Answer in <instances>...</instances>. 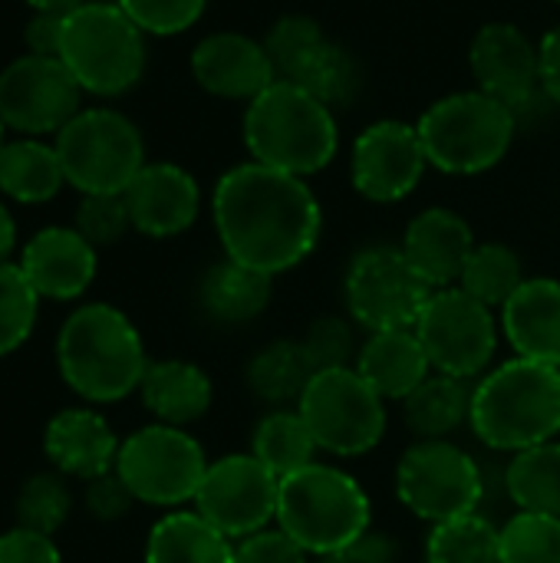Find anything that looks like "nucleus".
I'll use <instances>...</instances> for the list:
<instances>
[{"label":"nucleus","mask_w":560,"mask_h":563,"mask_svg":"<svg viewBox=\"0 0 560 563\" xmlns=\"http://www.w3.org/2000/svg\"><path fill=\"white\" fill-rule=\"evenodd\" d=\"M215 231L231 261L267 277L307 261L323 231V211L307 178L241 162L211 195Z\"/></svg>","instance_id":"nucleus-1"},{"label":"nucleus","mask_w":560,"mask_h":563,"mask_svg":"<svg viewBox=\"0 0 560 563\" xmlns=\"http://www.w3.org/2000/svg\"><path fill=\"white\" fill-rule=\"evenodd\" d=\"M244 145L251 162L310 178L337 158L340 129L330 106H323L304 86L277 79L248 102Z\"/></svg>","instance_id":"nucleus-2"},{"label":"nucleus","mask_w":560,"mask_h":563,"mask_svg":"<svg viewBox=\"0 0 560 563\" xmlns=\"http://www.w3.org/2000/svg\"><path fill=\"white\" fill-rule=\"evenodd\" d=\"M56 363L66 386L86 402L125 399L149 369L139 330L109 303H86L69 313L56 340Z\"/></svg>","instance_id":"nucleus-3"},{"label":"nucleus","mask_w":560,"mask_h":563,"mask_svg":"<svg viewBox=\"0 0 560 563\" xmlns=\"http://www.w3.org/2000/svg\"><path fill=\"white\" fill-rule=\"evenodd\" d=\"M472 432L495 452H525L560 432V369L508 360L472 386Z\"/></svg>","instance_id":"nucleus-4"},{"label":"nucleus","mask_w":560,"mask_h":563,"mask_svg":"<svg viewBox=\"0 0 560 563\" xmlns=\"http://www.w3.org/2000/svg\"><path fill=\"white\" fill-rule=\"evenodd\" d=\"M370 518L373 508L363 485L333 465L314 462L281 478L277 528L307 554L330 558L360 544L370 534Z\"/></svg>","instance_id":"nucleus-5"},{"label":"nucleus","mask_w":560,"mask_h":563,"mask_svg":"<svg viewBox=\"0 0 560 563\" xmlns=\"http://www.w3.org/2000/svg\"><path fill=\"white\" fill-rule=\"evenodd\" d=\"M59 59L86 96L116 99L145 73V33L116 0H86L63 20Z\"/></svg>","instance_id":"nucleus-6"},{"label":"nucleus","mask_w":560,"mask_h":563,"mask_svg":"<svg viewBox=\"0 0 560 563\" xmlns=\"http://www.w3.org/2000/svg\"><path fill=\"white\" fill-rule=\"evenodd\" d=\"M426 158L446 175H482L495 168L518 132V115L482 89L432 102L416 122Z\"/></svg>","instance_id":"nucleus-7"},{"label":"nucleus","mask_w":560,"mask_h":563,"mask_svg":"<svg viewBox=\"0 0 560 563\" xmlns=\"http://www.w3.org/2000/svg\"><path fill=\"white\" fill-rule=\"evenodd\" d=\"M66 185L79 195H125L145 168L139 125L109 106L79 109L53 139Z\"/></svg>","instance_id":"nucleus-8"},{"label":"nucleus","mask_w":560,"mask_h":563,"mask_svg":"<svg viewBox=\"0 0 560 563\" xmlns=\"http://www.w3.org/2000/svg\"><path fill=\"white\" fill-rule=\"evenodd\" d=\"M386 399L353 369H327L310 379L297 412L317 439L320 452L356 459L373 452L386 435Z\"/></svg>","instance_id":"nucleus-9"},{"label":"nucleus","mask_w":560,"mask_h":563,"mask_svg":"<svg viewBox=\"0 0 560 563\" xmlns=\"http://www.w3.org/2000/svg\"><path fill=\"white\" fill-rule=\"evenodd\" d=\"M399 501L429 525H446L479 511L485 495L479 462L449 439H419L396 468Z\"/></svg>","instance_id":"nucleus-10"},{"label":"nucleus","mask_w":560,"mask_h":563,"mask_svg":"<svg viewBox=\"0 0 560 563\" xmlns=\"http://www.w3.org/2000/svg\"><path fill=\"white\" fill-rule=\"evenodd\" d=\"M208 472L201 445L175 426H149L129 435L116 459V475L129 485L135 501L175 508L195 501Z\"/></svg>","instance_id":"nucleus-11"},{"label":"nucleus","mask_w":560,"mask_h":563,"mask_svg":"<svg viewBox=\"0 0 560 563\" xmlns=\"http://www.w3.org/2000/svg\"><path fill=\"white\" fill-rule=\"evenodd\" d=\"M432 294L403 247H366L347 271L350 317L370 333L413 330Z\"/></svg>","instance_id":"nucleus-12"},{"label":"nucleus","mask_w":560,"mask_h":563,"mask_svg":"<svg viewBox=\"0 0 560 563\" xmlns=\"http://www.w3.org/2000/svg\"><path fill=\"white\" fill-rule=\"evenodd\" d=\"M413 330L426 346L432 369L455 379H472L485 373L498 350V327L492 307L465 294L459 284L436 290Z\"/></svg>","instance_id":"nucleus-13"},{"label":"nucleus","mask_w":560,"mask_h":563,"mask_svg":"<svg viewBox=\"0 0 560 563\" xmlns=\"http://www.w3.org/2000/svg\"><path fill=\"white\" fill-rule=\"evenodd\" d=\"M83 89L59 56L23 53L0 69V119L17 135L56 139L83 109Z\"/></svg>","instance_id":"nucleus-14"},{"label":"nucleus","mask_w":560,"mask_h":563,"mask_svg":"<svg viewBox=\"0 0 560 563\" xmlns=\"http://www.w3.org/2000/svg\"><path fill=\"white\" fill-rule=\"evenodd\" d=\"M281 478L254 455H224L208 465L195 511L228 538H251L277 521Z\"/></svg>","instance_id":"nucleus-15"},{"label":"nucleus","mask_w":560,"mask_h":563,"mask_svg":"<svg viewBox=\"0 0 560 563\" xmlns=\"http://www.w3.org/2000/svg\"><path fill=\"white\" fill-rule=\"evenodd\" d=\"M426 148L419 129L399 119H380L366 125L350 155L353 188L376 205H396L409 198L426 175Z\"/></svg>","instance_id":"nucleus-16"},{"label":"nucleus","mask_w":560,"mask_h":563,"mask_svg":"<svg viewBox=\"0 0 560 563\" xmlns=\"http://www.w3.org/2000/svg\"><path fill=\"white\" fill-rule=\"evenodd\" d=\"M469 66L482 92L505 102L518 119L541 92L538 43L515 23H488L469 46Z\"/></svg>","instance_id":"nucleus-17"},{"label":"nucleus","mask_w":560,"mask_h":563,"mask_svg":"<svg viewBox=\"0 0 560 563\" xmlns=\"http://www.w3.org/2000/svg\"><path fill=\"white\" fill-rule=\"evenodd\" d=\"M191 76L205 92L234 102H251L277 82V69L264 43L231 30L208 33L191 49Z\"/></svg>","instance_id":"nucleus-18"},{"label":"nucleus","mask_w":560,"mask_h":563,"mask_svg":"<svg viewBox=\"0 0 560 563\" xmlns=\"http://www.w3.org/2000/svg\"><path fill=\"white\" fill-rule=\"evenodd\" d=\"M132 228L145 238H175L188 231L201 208V188L191 172L175 162H145L125 188Z\"/></svg>","instance_id":"nucleus-19"},{"label":"nucleus","mask_w":560,"mask_h":563,"mask_svg":"<svg viewBox=\"0 0 560 563\" xmlns=\"http://www.w3.org/2000/svg\"><path fill=\"white\" fill-rule=\"evenodd\" d=\"M20 271L43 300H76L96 280V247L76 228H43L23 244Z\"/></svg>","instance_id":"nucleus-20"},{"label":"nucleus","mask_w":560,"mask_h":563,"mask_svg":"<svg viewBox=\"0 0 560 563\" xmlns=\"http://www.w3.org/2000/svg\"><path fill=\"white\" fill-rule=\"evenodd\" d=\"M472 251H475V234L469 221L449 208L419 211L403 238V254L432 290L455 287Z\"/></svg>","instance_id":"nucleus-21"},{"label":"nucleus","mask_w":560,"mask_h":563,"mask_svg":"<svg viewBox=\"0 0 560 563\" xmlns=\"http://www.w3.org/2000/svg\"><path fill=\"white\" fill-rule=\"evenodd\" d=\"M46 459L56 465L59 475H73L92 482L99 475L116 472L119 439L112 426L92 409H66L50 419L43 435Z\"/></svg>","instance_id":"nucleus-22"},{"label":"nucleus","mask_w":560,"mask_h":563,"mask_svg":"<svg viewBox=\"0 0 560 563\" xmlns=\"http://www.w3.org/2000/svg\"><path fill=\"white\" fill-rule=\"evenodd\" d=\"M502 327L521 360L560 369V280L528 277L502 307Z\"/></svg>","instance_id":"nucleus-23"},{"label":"nucleus","mask_w":560,"mask_h":563,"mask_svg":"<svg viewBox=\"0 0 560 563\" xmlns=\"http://www.w3.org/2000/svg\"><path fill=\"white\" fill-rule=\"evenodd\" d=\"M383 399H406L416 386H422L432 373L426 346L416 330H383L370 333V340L356 353L353 366Z\"/></svg>","instance_id":"nucleus-24"},{"label":"nucleus","mask_w":560,"mask_h":563,"mask_svg":"<svg viewBox=\"0 0 560 563\" xmlns=\"http://www.w3.org/2000/svg\"><path fill=\"white\" fill-rule=\"evenodd\" d=\"M142 402L162 426H188L201 419L211 406V379L205 369L185 360L149 363L142 376Z\"/></svg>","instance_id":"nucleus-25"},{"label":"nucleus","mask_w":560,"mask_h":563,"mask_svg":"<svg viewBox=\"0 0 560 563\" xmlns=\"http://www.w3.org/2000/svg\"><path fill=\"white\" fill-rule=\"evenodd\" d=\"M66 185L56 145L46 139L17 135L0 148V191L17 205H43Z\"/></svg>","instance_id":"nucleus-26"},{"label":"nucleus","mask_w":560,"mask_h":563,"mask_svg":"<svg viewBox=\"0 0 560 563\" xmlns=\"http://www.w3.org/2000/svg\"><path fill=\"white\" fill-rule=\"evenodd\" d=\"M145 563H234V544L198 511H172L155 521Z\"/></svg>","instance_id":"nucleus-27"},{"label":"nucleus","mask_w":560,"mask_h":563,"mask_svg":"<svg viewBox=\"0 0 560 563\" xmlns=\"http://www.w3.org/2000/svg\"><path fill=\"white\" fill-rule=\"evenodd\" d=\"M271 280L274 277L224 257L201 280V307L221 323H248L267 310L274 294Z\"/></svg>","instance_id":"nucleus-28"},{"label":"nucleus","mask_w":560,"mask_h":563,"mask_svg":"<svg viewBox=\"0 0 560 563\" xmlns=\"http://www.w3.org/2000/svg\"><path fill=\"white\" fill-rule=\"evenodd\" d=\"M406 426L419 439H446L472 412V386L465 379L436 373L403 399Z\"/></svg>","instance_id":"nucleus-29"},{"label":"nucleus","mask_w":560,"mask_h":563,"mask_svg":"<svg viewBox=\"0 0 560 563\" xmlns=\"http://www.w3.org/2000/svg\"><path fill=\"white\" fill-rule=\"evenodd\" d=\"M314 376H317V369H314L300 340H277V343L257 350L251 366H248L251 393L271 406L300 402V396Z\"/></svg>","instance_id":"nucleus-30"},{"label":"nucleus","mask_w":560,"mask_h":563,"mask_svg":"<svg viewBox=\"0 0 560 563\" xmlns=\"http://www.w3.org/2000/svg\"><path fill=\"white\" fill-rule=\"evenodd\" d=\"M505 488L518 511L560 518V442L515 452L505 472Z\"/></svg>","instance_id":"nucleus-31"},{"label":"nucleus","mask_w":560,"mask_h":563,"mask_svg":"<svg viewBox=\"0 0 560 563\" xmlns=\"http://www.w3.org/2000/svg\"><path fill=\"white\" fill-rule=\"evenodd\" d=\"M317 452H320L317 439L297 409H277V412L264 416L254 429L251 455L261 459L277 478H287V475L314 465Z\"/></svg>","instance_id":"nucleus-32"},{"label":"nucleus","mask_w":560,"mask_h":563,"mask_svg":"<svg viewBox=\"0 0 560 563\" xmlns=\"http://www.w3.org/2000/svg\"><path fill=\"white\" fill-rule=\"evenodd\" d=\"M426 563H502V531L482 515L432 525Z\"/></svg>","instance_id":"nucleus-33"},{"label":"nucleus","mask_w":560,"mask_h":563,"mask_svg":"<svg viewBox=\"0 0 560 563\" xmlns=\"http://www.w3.org/2000/svg\"><path fill=\"white\" fill-rule=\"evenodd\" d=\"M525 280L528 277H525L521 257L508 244L488 241V244H475V251L459 277V287L495 310V307H505Z\"/></svg>","instance_id":"nucleus-34"},{"label":"nucleus","mask_w":560,"mask_h":563,"mask_svg":"<svg viewBox=\"0 0 560 563\" xmlns=\"http://www.w3.org/2000/svg\"><path fill=\"white\" fill-rule=\"evenodd\" d=\"M290 82L304 86L323 106L337 109V106H350L356 99L363 73H360V63L353 59V53L347 46H340L337 40H327Z\"/></svg>","instance_id":"nucleus-35"},{"label":"nucleus","mask_w":560,"mask_h":563,"mask_svg":"<svg viewBox=\"0 0 560 563\" xmlns=\"http://www.w3.org/2000/svg\"><path fill=\"white\" fill-rule=\"evenodd\" d=\"M40 294L20 271V264H0V356L17 353L36 323Z\"/></svg>","instance_id":"nucleus-36"},{"label":"nucleus","mask_w":560,"mask_h":563,"mask_svg":"<svg viewBox=\"0 0 560 563\" xmlns=\"http://www.w3.org/2000/svg\"><path fill=\"white\" fill-rule=\"evenodd\" d=\"M327 40H330V36L320 30V23H317L314 16L287 13V16H281V20L267 30L264 49H267V56H271V63H274V69H277V79H294V76L307 66V59H310Z\"/></svg>","instance_id":"nucleus-37"},{"label":"nucleus","mask_w":560,"mask_h":563,"mask_svg":"<svg viewBox=\"0 0 560 563\" xmlns=\"http://www.w3.org/2000/svg\"><path fill=\"white\" fill-rule=\"evenodd\" d=\"M502 563H560V518L518 511L502 528Z\"/></svg>","instance_id":"nucleus-38"},{"label":"nucleus","mask_w":560,"mask_h":563,"mask_svg":"<svg viewBox=\"0 0 560 563\" xmlns=\"http://www.w3.org/2000/svg\"><path fill=\"white\" fill-rule=\"evenodd\" d=\"M69 508H73V495L63 475H33L17 495L20 528L46 534V538H53L66 525Z\"/></svg>","instance_id":"nucleus-39"},{"label":"nucleus","mask_w":560,"mask_h":563,"mask_svg":"<svg viewBox=\"0 0 560 563\" xmlns=\"http://www.w3.org/2000/svg\"><path fill=\"white\" fill-rule=\"evenodd\" d=\"M145 36H175L195 26L208 0H116Z\"/></svg>","instance_id":"nucleus-40"},{"label":"nucleus","mask_w":560,"mask_h":563,"mask_svg":"<svg viewBox=\"0 0 560 563\" xmlns=\"http://www.w3.org/2000/svg\"><path fill=\"white\" fill-rule=\"evenodd\" d=\"M129 228H132V218H129V205L122 195H83L79 211H76V231L92 247L116 244Z\"/></svg>","instance_id":"nucleus-41"},{"label":"nucleus","mask_w":560,"mask_h":563,"mask_svg":"<svg viewBox=\"0 0 560 563\" xmlns=\"http://www.w3.org/2000/svg\"><path fill=\"white\" fill-rule=\"evenodd\" d=\"M314 369L327 373V369H343L353 360V327L343 317H320L310 323L307 336L300 340Z\"/></svg>","instance_id":"nucleus-42"},{"label":"nucleus","mask_w":560,"mask_h":563,"mask_svg":"<svg viewBox=\"0 0 560 563\" xmlns=\"http://www.w3.org/2000/svg\"><path fill=\"white\" fill-rule=\"evenodd\" d=\"M307 558L310 554L281 528H264L251 538H241L234 548V563H307Z\"/></svg>","instance_id":"nucleus-43"},{"label":"nucleus","mask_w":560,"mask_h":563,"mask_svg":"<svg viewBox=\"0 0 560 563\" xmlns=\"http://www.w3.org/2000/svg\"><path fill=\"white\" fill-rule=\"evenodd\" d=\"M132 505H135V495L129 492V485L116 472L99 475L86 485V508L99 521H119L129 515Z\"/></svg>","instance_id":"nucleus-44"},{"label":"nucleus","mask_w":560,"mask_h":563,"mask_svg":"<svg viewBox=\"0 0 560 563\" xmlns=\"http://www.w3.org/2000/svg\"><path fill=\"white\" fill-rule=\"evenodd\" d=\"M0 563H63L56 544L46 534L13 528L0 534Z\"/></svg>","instance_id":"nucleus-45"},{"label":"nucleus","mask_w":560,"mask_h":563,"mask_svg":"<svg viewBox=\"0 0 560 563\" xmlns=\"http://www.w3.org/2000/svg\"><path fill=\"white\" fill-rule=\"evenodd\" d=\"M63 20L59 13H33L26 20L23 40L26 49L36 56H59V43H63Z\"/></svg>","instance_id":"nucleus-46"},{"label":"nucleus","mask_w":560,"mask_h":563,"mask_svg":"<svg viewBox=\"0 0 560 563\" xmlns=\"http://www.w3.org/2000/svg\"><path fill=\"white\" fill-rule=\"evenodd\" d=\"M538 73H541V92L545 99L560 106V23L545 33L538 43Z\"/></svg>","instance_id":"nucleus-47"},{"label":"nucleus","mask_w":560,"mask_h":563,"mask_svg":"<svg viewBox=\"0 0 560 563\" xmlns=\"http://www.w3.org/2000/svg\"><path fill=\"white\" fill-rule=\"evenodd\" d=\"M320 563H393V544L380 534H366L360 544H353L340 554L320 558Z\"/></svg>","instance_id":"nucleus-48"},{"label":"nucleus","mask_w":560,"mask_h":563,"mask_svg":"<svg viewBox=\"0 0 560 563\" xmlns=\"http://www.w3.org/2000/svg\"><path fill=\"white\" fill-rule=\"evenodd\" d=\"M13 247H17V221H13L10 208L0 201V264L10 261Z\"/></svg>","instance_id":"nucleus-49"},{"label":"nucleus","mask_w":560,"mask_h":563,"mask_svg":"<svg viewBox=\"0 0 560 563\" xmlns=\"http://www.w3.org/2000/svg\"><path fill=\"white\" fill-rule=\"evenodd\" d=\"M26 3L33 7V13H59V16H66V13L79 10L86 0H26Z\"/></svg>","instance_id":"nucleus-50"},{"label":"nucleus","mask_w":560,"mask_h":563,"mask_svg":"<svg viewBox=\"0 0 560 563\" xmlns=\"http://www.w3.org/2000/svg\"><path fill=\"white\" fill-rule=\"evenodd\" d=\"M3 142H7V125H3V119H0V148H3Z\"/></svg>","instance_id":"nucleus-51"},{"label":"nucleus","mask_w":560,"mask_h":563,"mask_svg":"<svg viewBox=\"0 0 560 563\" xmlns=\"http://www.w3.org/2000/svg\"><path fill=\"white\" fill-rule=\"evenodd\" d=\"M554 3H560V0H554Z\"/></svg>","instance_id":"nucleus-52"}]
</instances>
